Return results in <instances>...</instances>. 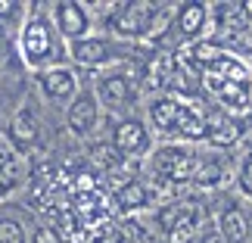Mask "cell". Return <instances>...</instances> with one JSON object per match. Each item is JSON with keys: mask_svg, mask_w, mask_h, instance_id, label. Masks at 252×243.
<instances>
[{"mask_svg": "<svg viewBox=\"0 0 252 243\" xmlns=\"http://www.w3.org/2000/svg\"><path fill=\"white\" fill-rule=\"evenodd\" d=\"M34 13L25 16V25L16 37V50L32 72H44L53 66H69V44L50 22V13H41V6H32Z\"/></svg>", "mask_w": 252, "mask_h": 243, "instance_id": "6da1fadb", "label": "cell"}, {"mask_svg": "<svg viewBox=\"0 0 252 243\" xmlns=\"http://www.w3.org/2000/svg\"><path fill=\"white\" fill-rule=\"evenodd\" d=\"M50 22L65 44L91 37V28H94L91 3H81V0H56V3H50Z\"/></svg>", "mask_w": 252, "mask_h": 243, "instance_id": "7a4b0ae2", "label": "cell"}, {"mask_svg": "<svg viewBox=\"0 0 252 243\" xmlns=\"http://www.w3.org/2000/svg\"><path fill=\"white\" fill-rule=\"evenodd\" d=\"M69 60L84 72H96L109 63H119L122 47L109 35H91V37H81V41L69 44Z\"/></svg>", "mask_w": 252, "mask_h": 243, "instance_id": "3957f363", "label": "cell"}, {"mask_svg": "<svg viewBox=\"0 0 252 243\" xmlns=\"http://www.w3.org/2000/svg\"><path fill=\"white\" fill-rule=\"evenodd\" d=\"M94 94H96V100H100L103 109L125 112L134 100H137V81H134L128 72L112 69V72H103L100 78H96Z\"/></svg>", "mask_w": 252, "mask_h": 243, "instance_id": "277c9868", "label": "cell"}, {"mask_svg": "<svg viewBox=\"0 0 252 243\" xmlns=\"http://www.w3.org/2000/svg\"><path fill=\"white\" fill-rule=\"evenodd\" d=\"M112 147L122 153L125 159H140L153 153V131L147 122L134 119V115H125L112 125Z\"/></svg>", "mask_w": 252, "mask_h": 243, "instance_id": "5b68a950", "label": "cell"}, {"mask_svg": "<svg viewBox=\"0 0 252 243\" xmlns=\"http://www.w3.org/2000/svg\"><path fill=\"white\" fill-rule=\"evenodd\" d=\"M103 119V106L96 100L94 87H81L75 94V100L65 106V128H69L75 138H91V134L100 128Z\"/></svg>", "mask_w": 252, "mask_h": 243, "instance_id": "8992f818", "label": "cell"}, {"mask_svg": "<svg viewBox=\"0 0 252 243\" xmlns=\"http://www.w3.org/2000/svg\"><path fill=\"white\" fill-rule=\"evenodd\" d=\"M34 84L50 103H72L75 94L81 91L78 72H75L72 66H53V69L34 72Z\"/></svg>", "mask_w": 252, "mask_h": 243, "instance_id": "52a82bcc", "label": "cell"}, {"mask_svg": "<svg viewBox=\"0 0 252 243\" xmlns=\"http://www.w3.org/2000/svg\"><path fill=\"white\" fill-rule=\"evenodd\" d=\"M209 22H212V6L209 3L187 0V3H178V6H174L171 25H174V32H178V37H184V41H190V44L202 41Z\"/></svg>", "mask_w": 252, "mask_h": 243, "instance_id": "ba28073f", "label": "cell"}, {"mask_svg": "<svg viewBox=\"0 0 252 243\" xmlns=\"http://www.w3.org/2000/svg\"><path fill=\"white\" fill-rule=\"evenodd\" d=\"M181 109H184V100H181L178 94H159V97H153L150 106H147L150 131H159V134H165V138H171L174 128H178Z\"/></svg>", "mask_w": 252, "mask_h": 243, "instance_id": "9c48e42d", "label": "cell"}, {"mask_svg": "<svg viewBox=\"0 0 252 243\" xmlns=\"http://www.w3.org/2000/svg\"><path fill=\"white\" fill-rule=\"evenodd\" d=\"M206 140L218 150H230L243 140V131L237 128L227 109H206Z\"/></svg>", "mask_w": 252, "mask_h": 243, "instance_id": "30bf717a", "label": "cell"}, {"mask_svg": "<svg viewBox=\"0 0 252 243\" xmlns=\"http://www.w3.org/2000/svg\"><path fill=\"white\" fill-rule=\"evenodd\" d=\"M215 231H218L221 237H224V243H249V234H252L246 212L240 209L237 203H227V206L218 212Z\"/></svg>", "mask_w": 252, "mask_h": 243, "instance_id": "8fae6325", "label": "cell"}, {"mask_svg": "<svg viewBox=\"0 0 252 243\" xmlns=\"http://www.w3.org/2000/svg\"><path fill=\"white\" fill-rule=\"evenodd\" d=\"M6 134L19 150H28V147L37 143V138H41V122H37V115L28 109V106H22V109L13 112V119L6 125Z\"/></svg>", "mask_w": 252, "mask_h": 243, "instance_id": "7c38bea8", "label": "cell"}, {"mask_svg": "<svg viewBox=\"0 0 252 243\" xmlns=\"http://www.w3.org/2000/svg\"><path fill=\"white\" fill-rule=\"evenodd\" d=\"M0 178H3L9 187H16V184L25 178V156H22V150L9 140L6 128H0Z\"/></svg>", "mask_w": 252, "mask_h": 243, "instance_id": "4fadbf2b", "label": "cell"}, {"mask_svg": "<svg viewBox=\"0 0 252 243\" xmlns=\"http://www.w3.org/2000/svg\"><path fill=\"white\" fill-rule=\"evenodd\" d=\"M25 3H19V0H0V37H19L25 25Z\"/></svg>", "mask_w": 252, "mask_h": 243, "instance_id": "5bb4252c", "label": "cell"}, {"mask_svg": "<svg viewBox=\"0 0 252 243\" xmlns=\"http://www.w3.org/2000/svg\"><path fill=\"white\" fill-rule=\"evenodd\" d=\"M115 203H119L125 212H137V209H143L150 203V193H147V187H143L140 181H128V184H122V187L115 190Z\"/></svg>", "mask_w": 252, "mask_h": 243, "instance_id": "9a60e30c", "label": "cell"}, {"mask_svg": "<svg viewBox=\"0 0 252 243\" xmlns=\"http://www.w3.org/2000/svg\"><path fill=\"white\" fill-rule=\"evenodd\" d=\"M221 181H224V162H218V159H199L196 174H193V184L212 190V187H218Z\"/></svg>", "mask_w": 252, "mask_h": 243, "instance_id": "2e32d148", "label": "cell"}, {"mask_svg": "<svg viewBox=\"0 0 252 243\" xmlns=\"http://www.w3.org/2000/svg\"><path fill=\"white\" fill-rule=\"evenodd\" d=\"M91 159L100 165V169H106V172L122 169V162H125V156L112 147V140H109V143H96V147L91 150Z\"/></svg>", "mask_w": 252, "mask_h": 243, "instance_id": "e0dca14e", "label": "cell"}, {"mask_svg": "<svg viewBox=\"0 0 252 243\" xmlns=\"http://www.w3.org/2000/svg\"><path fill=\"white\" fill-rule=\"evenodd\" d=\"M237 190L252 200V150L249 147L243 150V156L237 162Z\"/></svg>", "mask_w": 252, "mask_h": 243, "instance_id": "ac0fdd59", "label": "cell"}, {"mask_svg": "<svg viewBox=\"0 0 252 243\" xmlns=\"http://www.w3.org/2000/svg\"><path fill=\"white\" fill-rule=\"evenodd\" d=\"M0 243H28V231L19 218H0Z\"/></svg>", "mask_w": 252, "mask_h": 243, "instance_id": "d6986e66", "label": "cell"}, {"mask_svg": "<svg viewBox=\"0 0 252 243\" xmlns=\"http://www.w3.org/2000/svg\"><path fill=\"white\" fill-rule=\"evenodd\" d=\"M28 243H63V240L56 237L50 228H34V231H32V237H28Z\"/></svg>", "mask_w": 252, "mask_h": 243, "instance_id": "ffe728a7", "label": "cell"}, {"mask_svg": "<svg viewBox=\"0 0 252 243\" xmlns=\"http://www.w3.org/2000/svg\"><path fill=\"white\" fill-rule=\"evenodd\" d=\"M199 243H224V237H221L215 228H209V231H202V234H199Z\"/></svg>", "mask_w": 252, "mask_h": 243, "instance_id": "44dd1931", "label": "cell"}, {"mask_svg": "<svg viewBox=\"0 0 252 243\" xmlns=\"http://www.w3.org/2000/svg\"><path fill=\"white\" fill-rule=\"evenodd\" d=\"M240 13H243L246 28H252V0H243V3H240Z\"/></svg>", "mask_w": 252, "mask_h": 243, "instance_id": "7402d4cb", "label": "cell"}, {"mask_svg": "<svg viewBox=\"0 0 252 243\" xmlns=\"http://www.w3.org/2000/svg\"><path fill=\"white\" fill-rule=\"evenodd\" d=\"M249 150H252V140H249Z\"/></svg>", "mask_w": 252, "mask_h": 243, "instance_id": "603a6c76", "label": "cell"}]
</instances>
